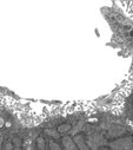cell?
Instances as JSON below:
<instances>
[{"instance_id":"3957f363","label":"cell","mask_w":133,"mask_h":150,"mask_svg":"<svg viewBox=\"0 0 133 150\" xmlns=\"http://www.w3.org/2000/svg\"><path fill=\"white\" fill-rule=\"evenodd\" d=\"M37 143H38V148L39 149H45V141H44L43 137H39L37 139Z\"/></svg>"},{"instance_id":"5b68a950","label":"cell","mask_w":133,"mask_h":150,"mask_svg":"<svg viewBox=\"0 0 133 150\" xmlns=\"http://www.w3.org/2000/svg\"><path fill=\"white\" fill-rule=\"evenodd\" d=\"M51 149H60V146L57 145L54 142H51Z\"/></svg>"},{"instance_id":"6da1fadb","label":"cell","mask_w":133,"mask_h":150,"mask_svg":"<svg viewBox=\"0 0 133 150\" xmlns=\"http://www.w3.org/2000/svg\"><path fill=\"white\" fill-rule=\"evenodd\" d=\"M62 143H64V146L66 149H76L77 148V145L73 144V142H72V139L70 137H64L62 138Z\"/></svg>"},{"instance_id":"277c9868","label":"cell","mask_w":133,"mask_h":150,"mask_svg":"<svg viewBox=\"0 0 133 150\" xmlns=\"http://www.w3.org/2000/svg\"><path fill=\"white\" fill-rule=\"evenodd\" d=\"M46 132H47V135H50V136H52V137H59V131H55V130H46Z\"/></svg>"},{"instance_id":"7a4b0ae2","label":"cell","mask_w":133,"mask_h":150,"mask_svg":"<svg viewBox=\"0 0 133 150\" xmlns=\"http://www.w3.org/2000/svg\"><path fill=\"white\" fill-rule=\"evenodd\" d=\"M71 129V125L70 124H62V125H59L58 127V131L59 132H66Z\"/></svg>"}]
</instances>
